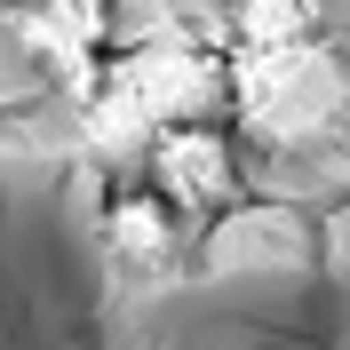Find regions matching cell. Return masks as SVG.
Listing matches in <instances>:
<instances>
[{
    "label": "cell",
    "instance_id": "6da1fadb",
    "mask_svg": "<svg viewBox=\"0 0 350 350\" xmlns=\"http://www.w3.org/2000/svg\"><path fill=\"white\" fill-rule=\"evenodd\" d=\"M223 96L239 111V128H255L262 144H310V135H327L350 111V72L319 40L239 48L231 72H223Z\"/></svg>",
    "mask_w": 350,
    "mask_h": 350
},
{
    "label": "cell",
    "instance_id": "7a4b0ae2",
    "mask_svg": "<svg viewBox=\"0 0 350 350\" xmlns=\"http://www.w3.org/2000/svg\"><path fill=\"white\" fill-rule=\"evenodd\" d=\"M144 183L183 223H215V215L239 207V144L215 120H167L144 144Z\"/></svg>",
    "mask_w": 350,
    "mask_h": 350
},
{
    "label": "cell",
    "instance_id": "3957f363",
    "mask_svg": "<svg viewBox=\"0 0 350 350\" xmlns=\"http://www.w3.org/2000/svg\"><path fill=\"white\" fill-rule=\"evenodd\" d=\"M104 24H111L104 0H8L16 48L48 72V80H64V88H96L104 80V64H96Z\"/></svg>",
    "mask_w": 350,
    "mask_h": 350
},
{
    "label": "cell",
    "instance_id": "277c9868",
    "mask_svg": "<svg viewBox=\"0 0 350 350\" xmlns=\"http://www.w3.org/2000/svg\"><path fill=\"white\" fill-rule=\"evenodd\" d=\"M303 255H310V231L286 207H231L207 231V262L215 271H286Z\"/></svg>",
    "mask_w": 350,
    "mask_h": 350
},
{
    "label": "cell",
    "instance_id": "5b68a950",
    "mask_svg": "<svg viewBox=\"0 0 350 350\" xmlns=\"http://www.w3.org/2000/svg\"><path fill=\"white\" fill-rule=\"evenodd\" d=\"M104 247L128 262V271H167L175 247H183V215H175L152 183H120V191L104 199Z\"/></svg>",
    "mask_w": 350,
    "mask_h": 350
},
{
    "label": "cell",
    "instance_id": "8992f818",
    "mask_svg": "<svg viewBox=\"0 0 350 350\" xmlns=\"http://www.w3.org/2000/svg\"><path fill=\"white\" fill-rule=\"evenodd\" d=\"M231 48H295L319 40V0H223Z\"/></svg>",
    "mask_w": 350,
    "mask_h": 350
}]
</instances>
